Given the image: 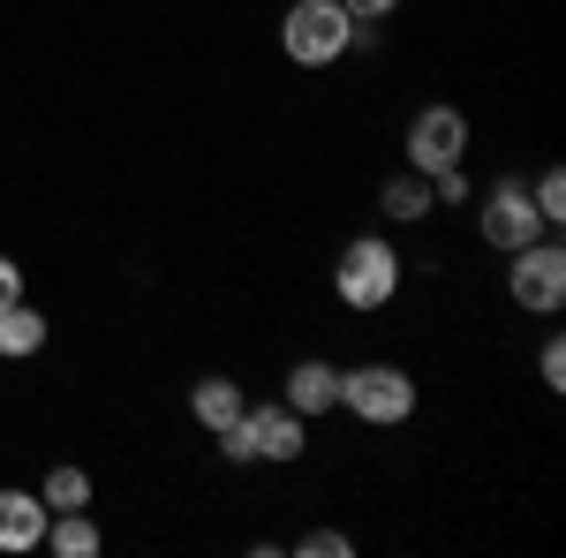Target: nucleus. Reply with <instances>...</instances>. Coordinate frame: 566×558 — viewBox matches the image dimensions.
<instances>
[{"label": "nucleus", "instance_id": "f257e3e1", "mask_svg": "<svg viewBox=\"0 0 566 558\" xmlns=\"http://www.w3.org/2000/svg\"><path fill=\"white\" fill-rule=\"evenodd\" d=\"M280 45H287L295 69H333V61L355 45V15L340 8V0H303V8H287Z\"/></svg>", "mask_w": 566, "mask_h": 558}, {"label": "nucleus", "instance_id": "f03ea898", "mask_svg": "<svg viewBox=\"0 0 566 558\" xmlns=\"http://www.w3.org/2000/svg\"><path fill=\"white\" fill-rule=\"evenodd\" d=\"M333 287H340V302L348 309H386L392 295H400V257H392V242H378V234H355L348 250H340V264H333Z\"/></svg>", "mask_w": 566, "mask_h": 558}, {"label": "nucleus", "instance_id": "7ed1b4c3", "mask_svg": "<svg viewBox=\"0 0 566 558\" xmlns=\"http://www.w3.org/2000/svg\"><path fill=\"white\" fill-rule=\"evenodd\" d=\"M340 400L363 423H408L416 415V378L392 370V362H363V370H340Z\"/></svg>", "mask_w": 566, "mask_h": 558}, {"label": "nucleus", "instance_id": "20e7f679", "mask_svg": "<svg viewBox=\"0 0 566 558\" xmlns=\"http://www.w3.org/2000/svg\"><path fill=\"white\" fill-rule=\"evenodd\" d=\"M506 287H514V302H522V309L552 317V309L566 302V250H559V242H528V250H514Z\"/></svg>", "mask_w": 566, "mask_h": 558}, {"label": "nucleus", "instance_id": "39448f33", "mask_svg": "<svg viewBox=\"0 0 566 558\" xmlns=\"http://www.w3.org/2000/svg\"><path fill=\"white\" fill-rule=\"evenodd\" d=\"M408 159L423 173L461 167V159H469V114H461V106H423L416 129H408Z\"/></svg>", "mask_w": 566, "mask_h": 558}, {"label": "nucleus", "instance_id": "423d86ee", "mask_svg": "<svg viewBox=\"0 0 566 558\" xmlns=\"http://www.w3.org/2000/svg\"><path fill=\"white\" fill-rule=\"evenodd\" d=\"M536 227H544V219H536V204H528L522 181H499V189H491V204L476 212V234L491 242V250H506V257L536 242Z\"/></svg>", "mask_w": 566, "mask_h": 558}, {"label": "nucleus", "instance_id": "0eeeda50", "mask_svg": "<svg viewBox=\"0 0 566 558\" xmlns=\"http://www.w3.org/2000/svg\"><path fill=\"white\" fill-rule=\"evenodd\" d=\"M242 430H250V445H258V461H303V415L287 408V400H272V408H242Z\"/></svg>", "mask_w": 566, "mask_h": 558}, {"label": "nucleus", "instance_id": "6e6552de", "mask_svg": "<svg viewBox=\"0 0 566 558\" xmlns=\"http://www.w3.org/2000/svg\"><path fill=\"white\" fill-rule=\"evenodd\" d=\"M45 520H53V506L39 491H0V551H39Z\"/></svg>", "mask_w": 566, "mask_h": 558}, {"label": "nucleus", "instance_id": "1a4fd4ad", "mask_svg": "<svg viewBox=\"0 0 566 558\" xmlns=\"http://www.w3.org/2000/svg\"><path fill=\"white\" fill-rule=\"evenodd\" d=\"M287 408H295V415H325V408H340V370H333V362H295V370H287Z\"/></svg>", "mask_w": 566, "mask_h": 558}, {"label": "nucleus", "instance_id": "9d476101", "mask_svg": "<svg viewBox=\"0 0 566 558\" xmlns=\"http://www.w3.org/2000/svg\"><path fill=\"white\" fill-rule=\"evenodd\" d=\"M242 408H250V400H242V386H234V378H205V386L189 392V415H197L205 430L242 423Z\"/></svg>", "mask_w": 566, "mask_h": 558}, {"label": "nucleus", "instance_id": "9b49d317", "mask_svg": "<svg viewBox=\"0 0 566 558\" xmlns=\"http://www.w3.org/2000/svg\"><path fill=\"white\" fill-rule=\"evenodd\" d=\"M45 551L53 558H98V520L76 506V514H53L45 520Z\"/></svg>", "mask_w": 566, "mask_h": 558}, {"label": "nucleus", "instance_id": "f8f14e48", "mask_svg": "<svg viewBox=\"0 0 566 558\" xmlns=\"http://www.w3.org/2000/svg\"><path fill=\"white\" fill-rule=\"evenodd\" d=\"M45 347V317L31 302H8L0 309V355H39Z\"/></svg>", "mask_w": 566, "mask_h": 558}, {"label": "nucleus", "instance_id": "ddd939ff", "mask_svg": "<svg viewBox=\"0 0 566 558\" xmlns=\"http://www.w3.org/2000/svg\"><path fill=\"white\" fill-rule=\"evenodd\" d=\"M39 498L53 506V514H76V506H91V475H84V468H53Z\"/></svg>", "mask_w": 566, "mask_h": 558}, {"label": "nucleus", "instance_id": "4468645a", "mask_svg": "<svg viewBox=\"0 0 566 558\" xmlns=\"http://www.w3.org/2000/svg\"><path fill=\"white\" fill-rule=\"evenodd\" d=\"M378 204H386V219H423L438 204L431 189H423V181H400V173H392L386 189H378Z\"/></svg>", "mask_w": 566, "mask_h": 558}, {"label": "nucleus", "instance_id": "2eb2a0df", "mask_svg": "<svg viewBox=\"0 0 566 558\" xmlns=\"http://www.w3.org/2000/svg\"><path fill=\"white\" fill-rule=\"evenodd\" d=\"M528 204H536V219H544V227H559V219H566V173L552 167L536 189H528Z\"/></svg>", "mask_w": 566, "mask_h": 558}, {"label": "nucleus", "instance_id": "dca6fc26", "mask_svg": "<svg viewBox=\"0 0 566 558\" xmlns=\"http://www.w3.org/2000/svg\"><path fill=\"white\" fill-rule=\"evenodd\" d=\"M295 551H303V558H348L355 544H348V536H340V528H310V536H303V544H295Z\"/></svg>", "mask_w": 566, "mask_h": 558}, {"label": "nucleus", "instance_id": "f3484780", "mask_svg": "<svg viewBox=\"0 0 566 558\" xmlns=\"http://www.w3.org/2000/svg\"><path fill=\"white\" fill-rule=\"evenodd\" d=\"M212 438H219V453H227V461H234V468H250V461H258V445H250V430H242V423L212 430Z\"/></svg>", "mask_w": 566, "mask_h": 558}, {"label": "nucleus", "instance_id": "a211bd4d", "mask_svg": "<svg viewBox=\"0 0 566 558\" xmlns=\"http://www.w3.org/2000/svg\"><path fill=\"white\" fill-rule=\"evenodd\" d=\"M536 370H544V386L559 392V386H566V347H559V340H544V355H536Z\"/></svg>", "mask_w": 566, "mask_h": 558}, {"label": "nucleus", "instance_id": "6ab92c4d", "mask_svg": "<svg viewBox=\"0 0 566 558\" xmlns=\"http://www.w3.org/2000/svg\"><path fill=\"white\" fill-rule=\"evenodd\" d=\"M431 197H446V204H469V173H461V167H446Z\"/></svg>", "mask_w": 566, "mask_h": 558}, {"label": "nucleus", "instance_id": "aec40b11", "mask_svg": "<svg viewBox=\"0 0 566 558\" xmlns=\"http://www.w3.org/2000/svg\"><path fill=\"white\" fill-rule=\"evenodd\" d=\"M8 302H23V264L15 257H0V309H8Z\"/></svg>", "mask_w": 566, "mask_h": 558}, {"label": "nucleus", "instance_id": "412c9836", "mask_svg": "<svg viewBox=\"0 0 566 558\" xmlns=\"http://www.w3.org/2000/svg\"><path fill=\"white\" fill-rule=\"evenodd\" d=\"M340 8H348L355 23H378V15H392V8H400V0H340Z\"/></svg>", "mask_w": 566, "mask_h": 558}]
</instances>
